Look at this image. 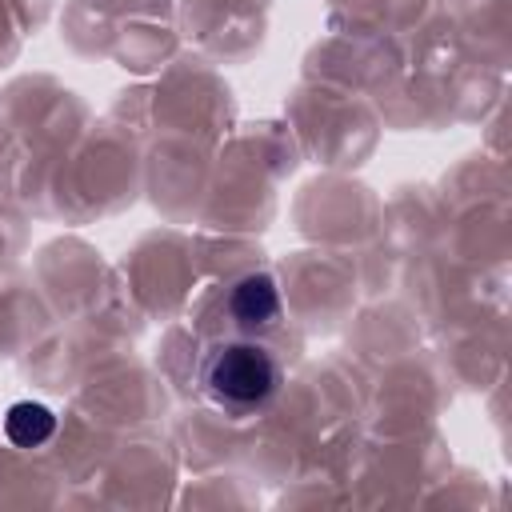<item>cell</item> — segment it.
Wrapping results in <instances>:
<instances>
[{
  "mask_svg": "<svg viewBox=\"0 0 512 512\" xmlns=\"http://www.w3.org/2000/svg\"><path fill=\"white\" fill-rule=\"evenodd\" d=\"M204 392L228 408V412H252L260 404H268L280 388V364L276 356L256 344V340H228L220 348H212V356L204 360Z\"/></svg>",
  "mask_w": 512,
  "mask_h": 512,
  "instance_id": "cell-1",
  "label": "cell"
},
{
  "mask_svg": "<svg viewBox=\"0 0 512 512\" xmlns=\"http://www.w3.org/2000/svg\"><path fill=\"white\" fill-rule=\"evenodd\" d=\"M280 288L268 272H248L228 288V316L232 324H240L244 332H264L280 320Z\"/></svg>",
  "mask_w": 512,
  "mask_h": 512,
  "instance_id": "cell-2",
  "label": "cell"
},
{
  "mask_svg": "<svg viewBox=\"0 0 512 512\" xmlns=\"http://www.w3.org/2000/svg\"><path fill=\"white\" fill-rule=\"evenodd\" d=\"M56 432V412L48 404H36V400H20L8 408L4 416V436L16 444V448H40L48 444Z\"/></svg>",
  "mask_w": 512,
  "mask_h": 512,
  "instance_id": "cell-3",
  "label": "cell"
}]
</instances>
